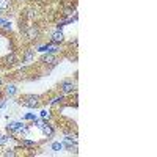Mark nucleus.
<instances>
[{
	"mask_svg": "<svg viewBox=\"0 0 157 157\" xmlns=\"http://www.w3.org/2000/svg\"><path fill=\"white\" fill-rule=\"evenodd\" d=\"M22 105L24 107H30V108H35V107L39 105V96L35 94H28L22 99Z\"/></svg>",
	"mask_w": 157,
	"mask_h": 157,
	"instance_id": "f257e3e1",
	"label": "nucleus"
},
{
	"mask_svg": "<svg viewBox=\"0 0 157 157\" xmlns=\"http://www.w3.org/2000/svg\"><path fill=\"white\" fill-rule=\"evenodd\" d=\"M60 88H61L63 94H69V93L75 91V83L72 82V80H63L61 85H60Z\"/></svg>",
	"mask_w": 157,
	"mask_h": 157,
	"instance_id": "f03ea898",
	"label": "nucleus"
},
{
	"mask_svg": "<svg viewBox=\"0 0 157 157\" xmlns=\"http://www.w3.org/2000/svg\"><path fill=\"white\" fill-rule=\"evenodd\" d=\"M25 36L28 39H36L39 36V30L35 25H30L28 28H25Z\"/></svg>",
	"mask_w": 157,
	"mask_h": 157,
	"instance_id": "7ed1b4c3",
	"label": "nucleus"
},
{
	"mask_svg": "<svg viewBox=\"0 0 157 157\" xmlns=\"http://www.w3.org/2000/svg\"><path fill=\"white\" fill-rule=\"evenodd\" d=\"M41 61H42V63H47V65H57V63H58V60H57L55 55L47 53V55H42V57H41Z\"/></svg>",
	"mask_w": 157,
	"mask_h": 157,
	"instance_id": "20e7f679",
	"label": "nucleus"
},
{
	"mask_svg": "<svg viewBox=\"0 0 157 157\" xmlns=\"http://www.w3.org/2000/svg\"><path fill=\"white\" fill-rule=\"evenodd\" d=\"M18 61V57H16V53H8V55L5 57V58H3V63H5V65H14V63Z\"/></svg>",
	"mask_w": 157,
	"mask_h": 157,
	"instance_id": "39448f33",
	"label": "nucleus"
},
{
	"mask_svg": "<svg viewBox=\"0 0 157 157\" xmlns=\"http://www.w3.org/2000/svg\"><path fill=\"white\" fill-rule=\"evenodd\" d=\"M51 39H52V42H55V44H57V42H63L65 36H63V33L60 32V30H57V32L52 33V38Z\"/></svg>",
	"mask_w": 157,
	"mask_h": 157,
	"instance_id": "423d86ee",
	"label": "nucleus"
},
{
	"mask_svg": "<svg viewBox=\"0 0 157 157\" xmlns=\"http://www.w3.org/2000/svg\"><path fill=\"white\" fill-rule=\"evenodd\" d=\"M41 131H42V133H44L46 137H53V133H55V131H53V127L51 124H42Z\"/></svg>",
	"mask_w": 157,
	"mask_h": 157,
	"instance_id": "0eeeda50",
	"label": "nucleus"
},
{
	"mask_svg": "<svg viewBox=\"0 0 157 157\" xmlns=\"http://www.w3.org/2000/svg\"><path fill=\"white\" fill-rule=\"evenodd\" d=\"M5 91H6V94H8V96H14L16 93H18V86L13 85V83H11V85H6Z\"/></svg>",
	"mask_w": 157,
	"mask_h": 157,
	"instance_id": "6e6552de",
	"label": "nucleus"
},
{
	"mask_svg": "<svg viewBox=\"0 0 157 157\" xmlns=\"http://www.w3.org/2000/svg\"><path fill=\"white\" fill-rule=\"evenodd\" d=\"M33 58H35V51H27L24 57V63H30Z\"/></svg>",
	"mask_w": 157,
	"mask_h": 157,
	"instance_id": "1a4fd4ad",
	"label": "nucleus"
},
{
	"mask_svg": "<svg viewBox=\"0 0 157 157\" xmlns=\"http://www.w3.org/2000/svg\"><path fill=\"white\" fill-rule=\"evenodd\" d=\"M11 5V0H0V9H8Z\"/></svg>",
	"mask_w": 157,
	"mask_h": 157,
	"instance_id": "9d476101",
	"label": "nucleus"
},
{
	"mask_svg": "<svg viewBox=\"0 0 157 157\" xmlns=\"http://www.w3.org/2000/svg\"><path fill=\"white\" fill-rule=\"evenodd\" d=\"M51 112H49V110H42L41 112V118L44 119V121H49V119H51Z\"/></svg>",
	"mask_w": 157,
	"mask_h": 157,
	"instance_id": "9b49d317",
	"label": "nucleus"
},
{
	"mask_svg": "<svg viewBox=\"0 0 157 157\" xmlns=\"http://www.w3.org/2000/svg\"><path fill=\"white\" fill-rule=\"evenodd\" d=\"M22 145H24V146H35L36 143L32 142V140H22Z\"/></svg>",
	"mask_w": 157,
	"mask_h": 157,
	"instance_id": "f8f14e48",
	"label": "nucleus"
},
{
	"mask_svg": "<svg viewBox=\"0 0 157 157\" xmlns=\"http://www.w3.org/2000/svg\"><path fill=\"white\" fill-rule=\"evenodd\" d=\"M61 148H63V143H53L52 145V149H55V151H60Z\"/></svg>",
	"mask_w": 157,
	"mask_h": 157,
	"instance_id": "ddd939ff",
	"label": "nucleus"
},
{
	"mask_svg": "<svg viewBox=\"0 0 157 157\" xmlns=\"http://www.w3.org/2000/svg\"><path fill=\"white\" fill-rule=\"evenodd\" d=\"M27 18H28V19H35V18H36V11L30 9V11H28V14H27Z\"/></svg>",
	"mask_w": 157,
	"mask_h": 157,
	"instance_id": "4468645a",
	"label": "nucleus"
},
{
	"mask_svg": "<svg viewBox=\"0 0 157 157\" xmlns=\"http://www.w3.org/2000/svg\"><path fill=\"white\" fill-rule=\"evenodd\" d=\"M61 101H63V96H58V98H55V99H53L51 104H52V105H57L58 102H61Z\"/></svg>",
	"mask_w": 157,
	"mask_h": 157,
	"instance_id": "2eb2a0df",
	"label": "nucleus"
},
{
	"mask_svg": "<svg viewBox=\"0 0 157 157\" xmlns=\"http://www.w3.org/2000/svg\"><path fill=\"white\" fill-rule=\"evenodd\" d=\"M0 25H2V27H5V28H9V27H11V25H9V22L2 21V19H0Z\"/></svg>",
	"mask_w": 157,
	"mask_h": 157,
	"instance_id": "dca6fc26",
	"label": "nucleus"
},
{
	"mask_svg": "<svg viewBox=\"0 0 157 157\" xmlns=\"http://www.w3.org/2000/svg\"><path fill=\"white\" fill-rule=\"evenodd\" d=\"M3 156H14V151H13V149H6V151L3 152Z\"/></svg>",
	"mask_w": 157,
	"mask_h": 157,
	"instance_id": "f3484780",
	"label": "nucleus"
},
{
	"mask_svg": "<svg viewBox=\"0 0 157 157\" xmlns=\"http://www.w3.org/2000/svg\"><path fill=\"white\" fill-rule=\"evenodd\" d=\"M42 124H44V123H41V121H36V127H39V129H41V127H42Z\"/></svg>",
	"mask_w": 157,
	"mask_h": 157,
	"instance_id": "a211bd4d",
	"label": "nucleus"
},
{
	"mask_svg": "<svg viewBox=\"0 0 157 157\" xmlns=\"http://www.w3.org/2000/svg\"><path fill=\"white\" fill-rule=\"evenodd\" d=\"M25 119H36L33 115H25Z\"/></svg>",
	"mask_w": 157,
	"mask_h": 157,
	"instance_id": "6ab92c4d",
	"label": "nucleus"
},
{
	"mask_svg": "<svg viewBox=\"0 0 157 157\" xmlns=\"http://www.w3.org/2000/svg\"><path fill=\"white\" fill-rule=\"evenodd\" d=\"M72 13H74V9H66L65 14H72Z\"/></svg>",
	"mask_w": 157,
	"mask_h": 157,
	"instance_id": "aec40b11",
	"label": "nucleus"
},
{
	"mask_svg": "<svg viewBox=\"0 0 157 157\" xmlns=\"http://www.w3.org/2000/svg\"><path fill=\"white\" fill-rule=\"evenodd\" d=\"M0 83H2V82H0Z\"/></svg>",
	"mask_w": 157,
	"mask_h": 157,
	"instance_id": "412c9836",
	"label": "nucleus"
}]
</instances>
